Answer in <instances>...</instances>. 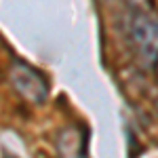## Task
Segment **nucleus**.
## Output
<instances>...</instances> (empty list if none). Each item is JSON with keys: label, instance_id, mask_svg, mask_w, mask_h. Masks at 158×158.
Masks as SVG:
<instances>
[{"label": "nucleus", "instance_id": "2", "mask_svg": "<svg viewBox=\"0 0 158 158\" xmlns=\"http://www.w3.org/2000/svg\"><path fill=\"white\" fill-rule=\"evenodd\" d=\"M129 32L135 49L150 63H156L158 57V21L143 11H133L129 19Z\"/></svg>", "mask_w": 158, "mask_h": 158}, {"label": "nucleus", "instance_id": "3", "mask_svg": "<svg viewBox=\"0 0 158 158\" xmlns=\"http://www.w3.org/2000/svg\"><path fill=\"white\" fill-rule=\"evenodd\" d=\"M4 158H17V156H9V154H6V156H4Z\"/></svg>", "mask_w": 158, "mask_h": 158}, {"label": "nucleus", "instance_id": "4", "mask_svg": "<svg viewBox=\"0 0 158 158\" xmlns=\"http://www.w3.org/2000/svg\"><path fill=\"white\" fill-rule=\"evenodd\" d=\"M156 68H158V57H156Z\"/></svg>", "mask_w": 158, "mask_h": 158}, {"label": "nucleus", "instance_id": "1", "mask_svg": "<svg viewBox=\"0 0 158 158\" xmlns=\"http://www.w3.org/2000/svg\"><path fill=\"white\" fill-rule=\"evenodd\" d=\"M9 78H11V85L15 86V91L30 103H42L49 95V85L42 78V74L23 61H13Z\"/></svg>", "mask_w": 158, "mask_h": 158}]
</instances>
